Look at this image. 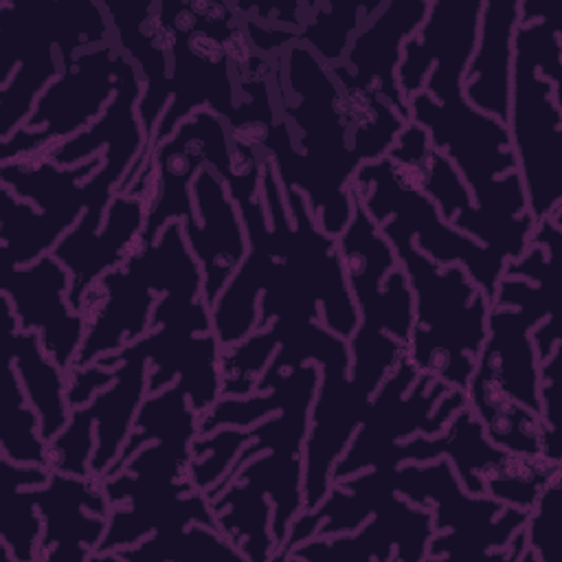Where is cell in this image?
I'll return each instance as SVG.
<instances>
[{"instance_id": "obj_1", "label": "cell", "mask_w": 562, "mask_h": 562, "mask_svg": "<svg viewBox=\"0 0 562 562\" xmlns=\"http://www.w3.org/2000/svg\"><path fill=\"white\" fill-rule=\"evenodd\" d=\"M380 231L393 246L413 294L408 360L419 373L465 391L487 336L490 299L463 266H441L419 252L391 217Z\"/></svg>"}, {"instance_id": "obj_2", "label": "cell", "mask_w": 562, "mask_h": 562, "mask_svg": "<svg viewBox=\"0 0 562 562\" xmlns=\"http://www.w3.org/2000/svg\"><path fill=\"white\" fill-rule=\"evenodd\" d=\"M549 15L514 31L505 121L533 222L562 211V83L538 72L540 35Z\"/></svg>"}, {"instance_id": "obj_3", "label": "cell", "mask_w": 562, "mask_h": 562, "mask_svg": "<svg viewBox=\"0 0 562 562\" xmlns=\"http://www.w3.org/2000/svg\"><path fill=\"white\" fill-rule=\"evenodd\" d=\"M393 485L402 498L413 505H426L432 512L435 533L428 540L426 560L494 558L529 514L487 494H468L446 457L395 465Z\"/></svg>"}, {"instance_id": "obj_4", "label": "cell", "mask_w": 562, "mask_h": 562, "mask_svg": "<svg viewBox=\"0 0 562 562\" xmlns=\"http://www.w3.org/2000/svg\"><path fill=\"white\" fill-rule=\"evenodd\" d=\"M351 193L378 226L391 217L393 224L413 239L415 248L435 263L463 266L492 305L496 283L507 261L470 235L452 228L441 217L437 204L404 178L386 156L360 165L351 178Z\"/></svg>"}, {"instance_id": "obj_5", "label": "cell", "mask_w": 562, "mask_h": 562, "mask_svg": "<svg viewBox=\"0 0 562 562\" xmlns=\"http://www.w3.org/2000/svg\"><path fill=\"white\" fill-rule=\"evenodd\" d=\"M158 18L171 46L169 103L156 125L151 140L132 165L116 193H125L147 165L154 149L167 140L176 127L198 110H211L231 123L237 108L233 66L224 44L198 31V15L189 0H156Z\"/></svg>"}, {"instance_id": "obj_6", "label": "cell", "mask_w": 562, "mask_h": 562, "mask_svg": "<svg viewBox=\"0 0 562 562\" xmlns=\"http://www.w3.org/2000/svg\"><path fill=\"white\" fill-rule=\"evenodd\" d=\"M465 404V391L419 373L404 356L371 395L358 430L331 470V483L382 465L393 446L415 435H439Z\"/></svg>"}, {"instance_id": "obj_7", "label": "cell", "mask_w": 562, "mask_h": 562, "mask_svg": "<svg viewBox=\"0 0 562 562\" xmlns=\"http://www.w3.org/2000/svg\"><path fill=\"white\" fill-rule=\"evenodd\" d=\"M130 66L114 40L75 55L46 86L29 121L0 140V162L37 156L88 130L110 105Z\"/></svg>"}, {"instance_id": "obj_8", "label": "cell", "mask_w": 562, "mask_h": 562, "mask_svg": "<svg viewBox=\"0 0 562 562\" xmlns=\"http://www.w3.org/2000/svg\"><path fill=\"white\" fill-rule=\"evenodd\" d=\"M204 165L224 182L231 176V132L226 121L211 110H198L187 116L143 167V171L154 167L156 182L145 228L138 237L140 248L149 246L171 220L182 222L195 213L191 184Z\"/></svg>"}, {"instance_id": "obj_9", "label": "cell", "mask_w": 562, "mask_h": 562, "mask_svg": "<svg viewBox=\"0 0 562 562\" xmlns=\"http://www.w3.org/2000/svg\"><path fill=\"white\" fill-rule=\"evenodd\" d=\"M439 457L450 461L468 494H485V483L501 479H529L547 485L562 472V461L544 454H516L492 443L468 404L450 417L439 435H415L393 446L382 465H400L404 461L426 463Z\"/></svg>"}, {"instance_id": "obj_10", "label": "cell", "mask_w": 562, "mask_h": 562, "mask_svg": "<svg viewBox=\"0 0 562 562\" xmlns=\"http://www.w3.org/2000/svg\"><path fill=\"white\" fill-rule=\"evenodd\" d=\"M481 4L483 0H428L422 26L402 46L397 81L406 101L422 90L435 101L463 94Z\"/></svg>"}, {"instance_id": "obj_11", "label": "cell", "mask_w": 562, "mask_h": 562, "mask_svg": "<svg viewBox=\"0 0 562 562\" xmlns=\"http://www.w3.org/2000/svg\"><path fill=\"white\" fill-rule=\"evenodd\" d=\"M349 340L318 362L321 380L303 443V509H314L331 487V470L360 426L373 391L349 375Z\"/></svg>"}, {"instance_id": "obj_12", "label": "cell", "mask_w": 562, "mask_h": 562, "mask_svg": "<svg viewBox=\"0 0 562 562\" xmlns=\"http://www.w3.org/2000/svg\"><path fill=\"white\" fill-rule=\"evenodd\" d=\"M112 29L101 2L48 0L18 4L0 0V86L35 46H53L68 64L75 55L110 44Z\"/></svg>"}, {"instance_id": "obj_13", "label": "cell", "mask_w": 562, "mask_h": 562, "mask_svg": "<svg viewBox=\"0 0 562 562\" xmlns=\"http://www.w3.org/2000/svg\"><path fill=\"white\" fill-rule=\"evenodd\" d=\"M2 294L11 301L18 329L40 338L44 351L68 373L86 336V316L68 301L70 274L53 252L2 270Z\"/></svg>"}, {"instance_id": "obj_14", "label": "cell", "mask_w": 562, "mask_h": 562, "mask_svg": "<svg viewBox=\"0 0 562 562\" xmlns=\"http://www.w3.org/2000/svg\"><path fill=\"white\" fill-rule=\"evenodd\" d=\"M432 512L400 494L389 496L358 529L314 536L285 553L283 560L305 562H422L432 538Z\"/></svg>"}, {"instance_id": "obj_15", "label": "cell", "mask_w": 562, "mask_h": 562, "mask_svg": "<svg viewBox=\"0 0 562 562\" xmlns=\"http://www.w3.org/2000/svg\"><path fill=\"white\" fill-rule=\"evenodd\" d=\"M220 353L222 347L213 331L195 334L184 325H158L136 342L101 356L94 364L114 369L116 360L125 356H140L149 362L147 395L158 393L178 380L191 408L200 417L222 395Z\"/></svg>"}, {"instance_id": "obj_16", "label": "cell", "mask_w": 562, "mask_h": 562, "mask_svg": "<svg viewBox=\"0 0 562 562\" xmlns=\"http://www.w3.org/2000/svg\"><path fill=\"white\" fill-rule=\"evenodd\" d=\"M35 505L44 522L37 560L88 562L105 536L112 507L101 481L50 472L48 483L35 487Z\"/></svg>"}, {"instance_id": "obj_17", "label": "cell", "mask_w": 562, "mask_h": 562, "mask_svg": "<svg viewBox=\"0 0 562 562\" xmlns=\"http://www.w3.org/2000/svg\"><path fill=\"white\" fill-rule=\"evenodd\" d=\"M191 195L195 213L182 220V233L189 250L202 268L204 301L213 307L228 279L244 261L248 252V237L239 209L228 195L226 182L209 165L198 171L191 184Z\"/></svg>"}, {"instance_id": "obj_18", "label": "cell", "mask_w": 562, "mask_h": 562, "mask_svg": "<svg viewBox=\"0 0 562 562\" xmlns=\"http://www.w3.org/2000/svg\"><path fill=\"white\" fill-rule=\"evenodd\" d=\"M149 202L147 195L114 193L99 231H86L75 224L50 250L70 274L68 301L77 312L83 314L86 296L99 279L123 266L138 246Z\"/></svg>"}, {"instance_id": "obj_19", "label": "cell", "mask_w": 562, "mask_h": 562, "mask_svg": "<svg viewBox=\"0 0 562 562\" xmlns=\"http://www.w3.org/2000/svg\"><path fill=\"white\" fill-rule=\"evenodd\" d=\"M428 0H386L353 35L345 64L364 90L378 94L408 119V101L400 88L397 70L404 42L422 26Z\"/></svg>"}, {"instance_id": "obj_20", "label": "cell", "mask_w": 562, "mask_h": 562, "mask_svg": "<svg viewBox=\"0 0 562 562\" xmlns=\"http://www.w3.org/2000/svg\"><path fill=\"white\" fill-rule=\"evenodd\" d=\"M119 50L136 66L143 79L138 116L147 143L169 103L171 46L158 18V2H101ZM145 143V145H147Z\"/></svg>"}, {"instance_id": "obj_21", "label": "cell", "mask_w": 562, "mask_h": 562, "mask_svg": "<svg viewBox=\"0 0 562 562\" xmlns=\"http://www.w3.org/2000/svg\"><path fill=\"white\" fill-rule=\"evenodd\" d=\"M140 92L143 79L132 64L110 105L88 130L48 147L37 156H44L59 167H72L94 158L103 149L105 154L101 171H105L121 184L147 143L138 116Z\"/></svg>"}, {"instance_id": "obj_22", "label": "cell", "mask_w": 562, "mask_h": 562, "mask_svg": "<svg viewBox=\"0 0 562 562\" xmlns=\"http://www.w3.org/2000/svg\"><path fill=\"white\" fill-rule=\"evenodd\" d=\"M99 288L103 294L86 316V336L72 369H86L101 356L136 342L151 329V312L158 294L130 263L105 272L99 279Z\"/></svg>"}, {"instance_id": "obj_23", "label": "cell", "mask_w": 562, "mask_h": 562, "mask_svg": "<svg viewBox=\"0 0 562 562\" xmlns=\"http://www.w3.org/2000/svg\"><path fill=\"white\" fill-rule=\"evenodd\" d=\"M518 26V0H483L472 59L463 77L465 101L507 121L512 83V42Z\"/></svg>"}, {"instance_id": "obj_24", "label": "cell", "mask_w": 562, "mask_h": 562, "mask_svg": "<svg viewBox=\"0 0 562 562\" xmlns=\"http://www.w3.org/2000/svg\"><path fill=\"white\" fill-rule=\"evenodd\" d=\"M538 318L525 310L490 305L487 336L474 367L483 369L509 397L540 415L538 356L529 331Z\"/></svg>"}, {"instance_id": "obj_25", "label": "cell", "mask_w": 562, "mask_h": 562, "mask_svg": "<svg viewBox=\"0 0 562 562\" xmlns=\"http://www.w3.org/2000/svg\"><path fill=\"white\" fill-rule=\"evenodd\" d=\"M0 305L7 323V360L15 367L26 400L40 417L42 439L48 443L68 424L72 413L68 402V373L44 351L35 334L18 329L13 305L4 294L0 296Z\"/></svg>"}, {"instance_id": "obj_26", "label": "cell", "mask_w": 562, "mask_h": 562, "mask_svg": "<svg viewBox=\"0 0 562 562\" xmlns=\"http://www.w3.org/2000/svg\"><path fill=\"white\" fill-rule=\"evenodd\" d=\"M147 373L149 362L145 358L125 356L114 364V380L88 402L94 419L90 474L99 481L112 470L134 428L136 413L147 395Z\"/></svg>"}, {"instance_id": "obj_27", "label": "cell", "mask_w": 562, "mask_h": 562, "mask_svg": "<svg viewBox=\"0 0 562 562\" xmlns=\"http://www.w3.org/2000/svg\"><path fill=\"white\" fill-rule=\"evenodd\" d=\"M465 400L492 443L516 454H542L544 426L540 415L509 397L479 367L468 382Z\"/></svg>"}, {"instance_id": "obj_28", "label": "cell", "mask_w": 562, "mask_h": 562, "mask_svg": "<svg viewBox=\"0 0 562 562\" xmlns=\"http://www.w3.org/2000/svg\"><path fill=\"white\" fill-rule=\"evenodd\" d=\"M125 263H130L158 296H204L202 268L184 241L180 220H171L149 246H136Z\"/></svg>"}, {"instance_id": "obj_29", "label": "cell", "mask_w": 562, "mask_h": 562, "mask_svg": "<svg viewBox=\"0 0 562 562\" xmlns=\"http://www.w3.org/2000/svg\"><path fill=\"white\" fill-rule=\"evenodd\" d=\"M217 529L250 562H268L274 558L272 505L268 496L248 481L235 479L211 501Z\"/></svg>"}, {"instance_id": "obj_30", "label": "cell", "mask_w": 562, "mask_h": 562, "mask_svg": "<svg viewBox=\"0 0 562 562\" xmlns=\"http://www.w3.org/2000/svg\"><path fill=\"white\" fill-rule=\"evenodd\" d=\"M334 75L347 110L351 114V149L360 162H373L386 156L393 147L397 134L404 130L408 119H404L393 105H389L378 94L358 86L345 61L327 66Z\"/></svg>"}, {"instance_id": "obj_31", "label": "cell", "mask_w": 562, "mask_h": 562, "mask_svg": "<svg viewBox=\"0 0 562 562\" xmlns=\"http://www.w3.org/2000/svg\"><path fill=\"white\" fill-rule=\"evenodd\" d=\"M68 231L44 215L33 202L0 187V252L2 270L29 266L48 255Z\"/></svg>"}, {"instance_id": "obj_32", "label": "cell", "mask_w": 562, "mask_h": 562, "mask_svg": "<svg viewBox=\"0 0 562 562\" xmlns=\"http://www.w3.org/2000/svg\"><path fill=\"white\" fill-rule=\"evenodd\" d=\"M119 562H209L237 560L246 555L217 529L191 522L182 529L149 533L132 547L112 551Z\"/></svg>"}, {"instance_id": "obj_33", "label": "cell", "mask_w": 562, "mask_h": 562, "mask_svg": "<svg viewBox=\"0 0 562 562\" xmlns=\"http://www.w3.org/2000/svg\"><path fill=\"white\" fill-rule=\"evenodd\" d=\"M180 435L198 437V413L191 408L184 389L176 380L167 389L145 395V400L136 413L134 428H132L116 463L105 474V479L116 474L123 468V463L132 454H136L145 443L165 439V437H180Z\"/></svg>"}, {"instance_id": "obj_34", "label": "cell", "mask_w": 562, "mask_h": 562, "mask_svg": "<svg viewBox=\"0 0 562 562\" xmlns=\"http://www.w3.org/2000/svg\"><path fill=\"white\" fill-rule=\"evenodd\" d=\"M380 2H305V22L299 42L307 44L325 66L345 61L353 35L380 9Z\"/></svg>"}, {"instance_id": "obj_35", "label": "cell", "mask_w": 562, "mask_h": 562, "mask_svg": "<svg viewBox=\"0 0 562 562\" xmlns=\"http://www.w3.org/2000/svg\"><path fill=\"white\" fill-rule=\"evenodd\" d=\"M59 72L61 59L53 46H37L22 57L11 79L0 86V140L29 121L37 99Z\"/></svg>"}, {"instance_id": "obj_36", "label": "cell", "mask_w": 562, "mask_h": 562, "mask_svg": "<svg viewBox=\"0 0 562 562\" xmlns=\"http://www.w3.org/2000/svg\"><path fill=\"white\" fill-rule=\"evenodd\" d=\"M2 454L18 463L46 465V441L40 432V417L20 384L15 367H4V404L0 413Z\"/></svg>"}, {"instance_id": "obj_37", "label": "cell", "mask_w": 562, "mask_h": 562, "mask_svg": "<svg viewBox=\"0 0 562 562\" xmlns=\"http://www.w3.org/2000/svg\"><path fill=\"white\" fill-rule=\"evenodd\" d=\"M0 538L7 558L31 562L40 555L42 516L35 505V487H22L13 479H4Z\"/></svg>"}, {"instance_id": "obj_38", "label": "cell", "mask_w": 562, "mask_h": 562, "mask_svg": "<svg viewBox=\"0 0 562 562\" xmlns=\"http://www.w3.org/2000/svg\"><path fill=\"white\" fill-rule=\"evenodd\" d=\"M277 349L279 338L270 327L255 329L237 345L224 347L220 353L222 395H250Z\"/></svg>"}, {"instance_id": "obj_39", "label": "cell", "mask_w": 562, "mask_h": 562, "mask_svg": "<svg viewBox=\"0 0 562 562\" xmlns=\"http://www.w3.org/2000/svg\"><path fill=\"white\" fill-rule=\"evenodd\" d=\"M347 340L351 353V378L364 382L373 393L408 351V342L362 323H358L356 331Z\"/></svg>"}, {"instance_id": "obj_40", "label": "cell", "mask_w": 562, "mask_h": 562, "mask_svg": "<svg viewBox=\"0 0 562 562\" xmlns=\"http://www.w3.org/2000/svg\"><path fill=\"white\" fill-rule=\"evenodd\" d=\"M248 443V428L222 426L209 435H198L191 446L189 479L204 494L213 490L231 470L239 450Z\"/></svg>"}, {"instance_id": "obj_41", "label": "cell", "mask_w": 562, "mask_h": 562, "mask_svg": "<svg viewBox=\"0 0 562 562\" xmlns=\"http://www.w3.org/2000/svg\"><path fill=\"white\" fill-rule=\"evenodd\" d=\"M94 450V419L88 404L75 406L68 424L46 443V468L59 474L92 476L90 459Z\"/></svg>"}, {"instance_id": "obj_42", "label": "cell", "mask_w": 562, "mask_h": 562, "mask_svg": "<svg viewBox=\"0 0 562 562\" xmlns=\"http://www.w3.org/2000/svg\"><path fill=\"white\" fill-rule=\"evenodd\" d=\"M560 507H562V472L555 474L540 492L538 501L522 525L529 562H551L560 538Z\"/></svg>"}, {"instance_id": "obj_43", "label": "cell", "mask_w": 562, "mask_h": 562, "mask_svg": "<svg viewBox=\"0 0 562 562\" xmlns=\"http://www.w3.org/2000/svg\"><path fill=\"white\" fill-rule=\"evenodd\" d=\"M281 406L277 386L252 391L250 395H220V400L198 417V435H209L222 426L248 428L259 419H266Z\"/></svg>"}, {"instance_id": "obj_44", "label": "cell", "mask_w": 562, "mask_h": 562, "mask_svg": "<svg viewBox=\"0 0 562 562\" xmlns=\"http://www.w3.org/2000/svg\"><path fill=\"white\" fill-rule=\"evenodd\" d=\"M540 386V419L544 426L542 454L562 461V441H560V415H562V342L538 364Z\"/></svg>"}, {"instance_id": "obj_45", "label": "cell", "mask_w": 562, "mask_h": 562, "mask_svg": "<svg viewBox=\"0 0 562 562\" xmlns=\"http://www.w3.org/2000/svg\"><path fill=\"white\" fill-rule=\"evenodd\" d=\"M555 296H558L555 272L536 283L527 279H516V277H501L492 296V305L525 310L538 318V325L547 321L560 323V318L553 312Z\"/></svg>"}, {"instance_id": "obj_46", "label": "cell", "mask_w": 562, "mask_h": 562, "mask_svg": "<svg viewBox=\"0 0 562 562\" xmlns=\"http://www.w3.org/2000/svg\"><path fill=\"white\" fill-rule=\"evenodd\" d=\"M422 191L437 204L441 217L448 224L454 220V215L461 209H465L472 202L470 191H468L465 182L461 180L459 171L450 165V160L441 151H437L432 147L428 154Z\"/></svg>"}, {"instance_id": "obj_47", "label": "cell", "mask_w": 562, "mask_h": 562, "mask_svg": "<svg viewBox=\"0 0 562 562\" xmlns=\"http://www.w3.org/2000/svg\"><path fill=\"white\" fill-rule=\"evenodd\" d=\"M428 154H430L428 134L417 123L408 121L404 130L397 134L393 147L386 151V158L400 169L404 178H408L417 189H422Z\"/></svg>"}, {"instance_id": "obj_48", "label": "cell", "mask_w": 562, "mask_h": 562, "mask_svg": "<svg viewBox=\"0 0 562 562\" xmlns=\"http://www.w3.org/2000/svg\"><path fill=\"white\" fill-rule=\"evenodd\" d=\"M237 15L255 20L263 26L299 31L305 22V2H231Z\"/></svg>"}, {"instance_id": "obj_49", "label": "cell", "mask_w": 562, "mask_h": 562, "mask_svg": "<svg viewBox=\"0 0 562 562\" xmlns=\"http://www.w3.org/2000/svg\"><path fill=\"white\" fill-rule=\"evenodd\" d=\"M241 24H244V31H246V37H248V44L252 46V50L266 59L283 55L292 44L299 42V35H301L299 31L263 26L248 18H241Z\"/></svg>"}, {"instance_id": "obj_50", "label": "cell", "mask_w": 562, "mask_h": 562, "mask_svg": "<svg viewBox=\"0 0 562 562\" xmlns=\"http://www.w3.org/2000/svg\"><path fill=\"white\" fill-rule=\"evenodd\" d=\"M114 380V369L90 364L86 369H72L68 373V402L70 406L88 404L101 389Z\"/></svg>"}]
</instances>
